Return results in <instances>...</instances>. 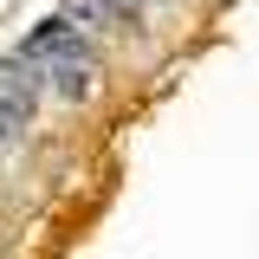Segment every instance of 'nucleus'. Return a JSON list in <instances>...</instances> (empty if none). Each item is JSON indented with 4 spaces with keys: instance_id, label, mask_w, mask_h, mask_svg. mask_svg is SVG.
Instances as JSON below:
<instances>
[{
    "instance_id": "1",
    "label": "nucleus",
    "mask_w": 259,
    "mask_h": 259,
    "mask_svg": "<svg viewBox=\"0 0 259 259\" xmlns=\"http://www.w3.org/2000/svg\"><path fill=\"white\" fill-rule=\"evenodd\" d=\"M20 59L39 65V78H46L59 97H91L97 91V52H91V39L71 26L65 13L39 20V26L20 39Z\"/></svg>"
},
{
    "instance_id": "2",
    "label": "nucleus",
    "mask_w": 259,
    "mask_h": 259,
    "mask_svg": "<svg viewBox=\"0 0 259 259\" xmlns=\"http://www.w3.org/2000/svg\"><path fill=\"white\" fill-rule=\"evenodd\" d=\"M65 20H71V26H91V32L123 26V13H117L110 0H65Z\"/></svg>"
}]
</instances>
